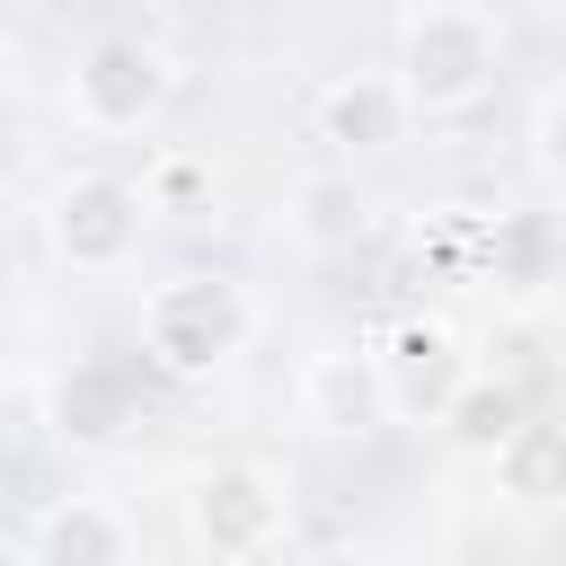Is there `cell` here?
Returning a JSON list of instances; mask_svg holds the SVG:
<instances>
[{
    "instance_id": "cell-1",
    "label": "cell",
    "mask_w": 566,
    "mask_h": 566,
    "mask_svg": "<svg viewBox=\"0 0 566 566\" xmlns=\"http://www.w3.org/2000/svg\"><path fill=\"white\" fill-rule=\"evenodd\" d=\"M256 292L239 283V274H203V265H186V274H168V283H150L142 292V318H133V354H142V371H159V380H212V371H230L248 345H256Z\"/></svg>"
},
{
    "instance_id": "cell-2",
    "label": "cell",
    "mask_w": 566,
    "mask_h": 566,
    "mask_svg": "<svg viewBox=\"0 0 566 566\" xmlns=\"http://www.w3.org/2000/svg\"><path fill=\"white\" fill-rule=\"evenodd\" d=\"M495 71H504V27L478 9V0H416L407 27H398V97L416 124H460L495 97Z\"/></svg>"
},
{
    "instance_id": "cell-3",
    "label": "cell",
    "mask_w": 566,
    "mask_h": 566,
    "mask_svg": "<svg viewBox=\"0 0 566 566\" xmlns=\"http://www.w3.org/2000/svg\"><path fill=\"white\" fill-rule=\"evenodd\" d=\"M177 531L212 566H256L292 539V478L265 460H203L177 486Z\"/></svg>"
},
{
    "instance_id": "cell-4",
    "label": "cell",
    "mask_w": 566,
    "mask_h": 566,
    "mask_svg": "<svg viewBox=\"0 0 566 566\" xmlns=\"http://www.w3.org/2000/svg\"><path fill=\"white\" fill-rule=\"evenodd\" d=\"M177 97V62L150 44V35H97L80 44V62L62 71V115L97 142H124V133H150L159 106Z\"/></svg>"
},
{
    "instance_id": "cell-5",
    "label": "cell",
    "mask_w": 566,
    "mask_h": 566,
    "mask_svg": "<svg viewBox=\"0 0 566 566\" xmlns=\"http://www.w3.org/2000/svg\"><path fill=\"white\" fill-rule=\"evenodd\" d=\"M150 186L142 177H115V168H88V177H62L53 203H44V239L71 274H124L150 239Z\"/></svg>"
},
{
    "instance_id": "cell-6",
    "label": "cell",
    "mask_w": 566,
    "mask_h": 566,
    "mask_svg": "<svg viewBox=\"0 0 566 566\" xmlns=\"http://www.w3.org/2000/svg\"><path fill=\"white\" fill-rule=\"evenodd\" d=\"M371 354H380V380H389V416H398V424H442V407H451L460 380L478 371V363H469V336H460L451 318H433V310L389 318V336H380Z\"/></svg>"
},
{
    "instance_id": "cell-7",
    "label": "cell",
    "mask_w": 566,
    "mask_h": 566,
    "mask_svg": "<svg viewBox=\"0 0 566 566\" xmlns=\"http://www.w3.org/2000/svg\"><path fill=\"white\" fill-rule=\"evenodd\" d=\"M133 363H142V354H71V363L53 371V389H44V424H53L62 451L97 460V451H115V442L133 433V407H142Z\"/></svg>"
},
{
    "instance_id": "cell-8",
    "label": "cell",
    "mask_w": 566,
    "mask_h": 566,
    "mask_svg": "<svg viewBox=\"0 0 566 566\" xmlns=\"http://www.w3.org/2000/svg\"><path fill=\"white\" fill-rule=\"evenodd\" d=\"M301 424L327 433V442H363L389 424V380H380V354L371 345H327L301 363Z\"/></svg>"
},
{
    "instance_id": "cell-9",
    "label": "cell",
    "mask_w": 566,
    "mask_h": 566,
    "mask_svg": "<svg viewBox=\"0 0 566 566\" xmlns=\"http://www.w3.org/2000/svg\"><path fill=\"white\" fill-rule=\"evenodd\" d=\"M310 124H318V142H327L336 159H380V150H398V133H407L416 115H407V97H398L389 71H345V80L318 88Z\"/></svg>"
},
{
    "instance_id": "cell-10",
    "label": "cell",
    "mask_w": 566,
    "mask_h": 566,
    "mask_svg": "<svg viewBox=\"0 0 566 566\" xmlns=\"http://www.w3.org/2000/svg\"><path fill=\"white\" fill-rule=\"evenodd\" d=\"M35 566H124V557H142V531L115 513V504H97V495H53L35 522H27V539H18Z\"/></svg>"
},
{
    "instance_id": "cell-11",
    "label": "cell",
    "mask_w": 566,
    "mask_h": 566,
    "mask_svg": "<svg viewBox=\"0 0 566 566\" xmlns=\"http://www.w3.org/2000/svg\"><path fill=\"white\" fill-rule=\"evenodd\" d=\"M486 478H495L504 504L557 513V504H566V416H522V424L486 451Z\"/></svg>"
},
{
    "instance_id": "cell-12",
    "label": "cell",
    "mask_w": 566,
    "mask_h": 566,
    "mask_svg": "<svg viewBox=\"0 0 566 566\" xmlns=\"http://www.w3.org/2000/svg\"><path fill=\"white\" fill-rule=\"evenodd\" d=\"M292 239L301 248H318V256H336V248H354L363 239V221H371V203H363V186L345 177V168H327V177H301L292 186Z\"/></svg>"
},
{
    "instance_id": "cell-13",
    "label": "cell",
    "mask_w": 566,
    "mask_h": 566,
    "mask_svg": "<svg viewBox=\"0 0 566 566\" xmlns=\"http://www.w3.org/2000/svg\"><path fill=\"white\" fill-rule=\"evenodd\" d=\"M522 416H531V407H522V389H513V380L469 371V380H460V398L442 407V442H451V451H469V460H486Z\"/></svg>"
},
{
    "instance_id": "cell-14",
    "label": "cell",
    "mask_w": 566,
    "mask_h": 566,
    "mask_svg": "<svg viewBox=\"0 0 566 566\" xmlns=\"http://www.w3.org/2000/svg\"><path fill=\"white\" fill-rule=\"evenodd\" d=\"M495 283H504L513 301H539V292L566 283V248H557V230H548L539 212H513V221L495 230Z\"/></svg>"
},
{
    "instance_id": "cell-15",
    "label": "cell",
    "mask_w": 566,
    "mask_h": 566,
    "mask_svg": "<svg viewBox=\"0 0 566 566\" xmlns=\"http://www.w3.org/2000/svg\"><path fill=\"white\" fill-rule=\"evenodd\" d=\"M531 142H539V168L566 186V88H548V106H539V133H531Z\"/></svg>"
}]
</instances>
